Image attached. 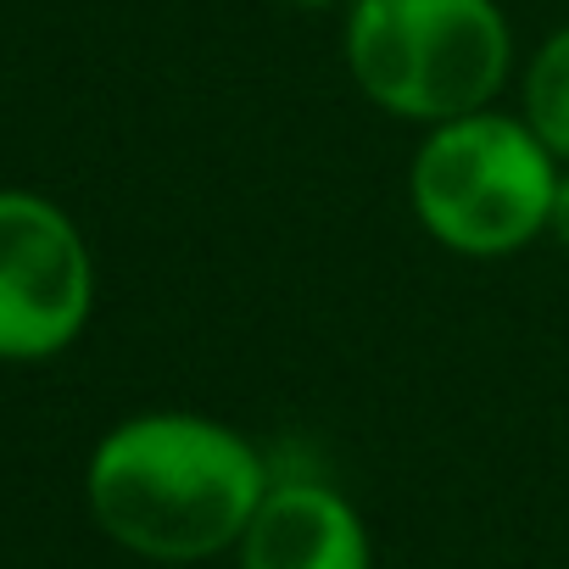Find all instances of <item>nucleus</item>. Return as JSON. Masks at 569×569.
Here are the masks:
<instances>
[{
    "label": "nucleus",
    "mask_w": 569,
    "mask_h": 569,
    "mask_svg": "<svg viewBox=\"0 0 569 569\" xmlns=\"http://www.w3.org/2000/svg\"><path fill=\"white\" fill-rule=\"evenodd\" d=\"M273 469L262 447L190 408L118 419L84 463V502L107 541L146 563H207L234 552Z\"/></svg>",
    "instance_id": "f257e3e1"
},
{
    "label": "nucleus",
    "mask_w": 569,
    "mask_h": 569,
    "mask_svg": "<svg viewBox=\"0 0 569 569\" xmlns=\"http://www.w3.org/2000/svg\"><path fill=\"white\" fill-rule=\"evenodd\" d=\"M341 62L369 107L430 129L519 79V46L502 0H347Z\"/></svg>",
    "instance_id": "f03ea898"
},
{
    "label": "nucleus",
    "mask_w": 569,
    "mask_h": 569,
    "mask_svg": "<svg viewBox=\"0 0 569 569\" xmlns=\"http://www.w3.org/2000/svg\"><path fill=\"white\" fill-rule=\"evenodd\" d=\"M558 157L519 112L480 107L430 123L408 157L413 223L452 257H513L547 240Z\"/></svg>",
    "instance_id": "7ed1b4c3"
},
{
    "label": "nucleus",
    "mask_w": 569,
    "mask_h": 569,
    "mask_svg": "<svg viewBox=\"0 0 569 569\" xmlns=\"http://www.w3.org/2000/svg\"><path fill=\"white\" fill-rule=\"evenodd\" d=\"M96 313V257L68 207L0 190V363L62 358Z\"/></svg>",
    "instance_id": "20e7f679"
},
{
    "label": "nucleus",
    "mask_w": 569,
    "mask_h": 569,
    "mask_svg": "<svg viewBox=\"0 0 569 569\" xmlns=\"http://www.w3.org/2000/svg\"><path fill=\"white\" fill-rule=\"evenodd\" d=\"M240 569H375V541L347 491L313 475H273L234 541Z\"/></svg>",
    "instance_id": "39448f33"
},
{
    "label": "nucleus",
    "mask_w": 569,
    "mask_h": 569,
    "mask_svg": "<svg viewBox=\"0 0 569 569\" xmlns=\"http://www.w3.org/2000/svg\"><path fill=\"white\" fill-rule=\"evenodd\" d=\"M513 90H519L513 112L536 129V140L558 162H569V23H558L536 40V51L519 62Z\"/></svg>",
    "instance_id": "423d86ee"
},
{
    "label": "nucleus",
    "mask_w": 569,
    "mask_h": 569,
    "mask_svg": "<svg viewBox=\"0 0 569 569\" xmlns=\"http://www.w3.org/2000/svg\"><path fill=\"white\" fill-rule=\"evenodd\" d=\"M547 240L558 251H569V162L558 168V184H552V212H547Z\"/></svg>",
    "instance_id": "0eeeda50"
},
{
    "label": "nucleus",
    "mask_w": 569,
    "mask_h": 569,
    "mask_svg": "<svg viewBox=\"0 0 569 569\" xmlns=\"http://www.w3.org/2000/svg\"><path fill=\"white\" fill-rule=\"evenodd\" d=\"M279 7H297V12H330V7H347V0H279Z\"/></svg>",
    "instance_id": "6e6552de"
}]
</instances>
